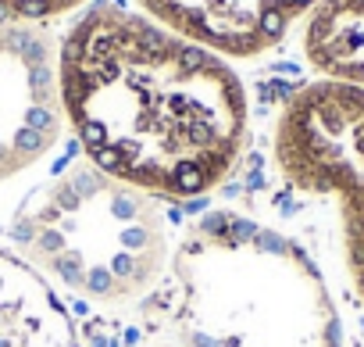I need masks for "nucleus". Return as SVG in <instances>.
<instances>
[{
	"label": "nucleus",
	"mask_w": 364,
	"mask_h": 347,
	"mask_svg": "<svg viewBox=\"0 0 364 347\" xmlns=\"http://www.w3.org/2000/svg\"><path fill=\"white\" fill-rule=\"evenodd\" d=\"M61 104L82 157L157 201L215 194L247 147L236 68L146 15L93 4L58 47Z\"/></svg>",
	"instance_id": "1"
},
{
	"label": "nucleus",
	"mask_w": 364,
	"mask_h": 347,
	"mask_svg": "<svg viewBox=\"0 0 364 347\" xmlns=\"http://www.w3.org/2000/svg\"><path fill=\"white\" fill-rule=\"evenodd\" d=\"M157 297L178 347H343L314 258L232 208H215L175 237Z\"/></svg>",
	"instance_id": "2"
},
{
	"label": "nucleus",
	"mask_w": 364,
	"mask_h": 347,
	"mask_svg": "<svg viewBox=\"0 0 364 347\" xmlns=\"http://www.w3.org/2000/svg\"><path fill=\"white\" fill-rule=\"evenodd\" d=\"M11 237L43 283L86 308L125 315L164 290L178 233L164 201L82 157L26 194Z\"/></svg>",
	"instance_id": "3"
},
{
	"label": "nucleus",
	"mask_w": 364,
	"mask_h": 347,
	"mask_svg": "<svg viewBox=\"0 0 364 347\" xmlns=\"http://www.w3.org/2000/svg\"><path fill=\"white\" fill-rule=\"evenodd\" d=\"M58 43L43 22L0 19V194L26 180L65 136Z\"/></svg>",
	"instance_id": "4"
},
{
	"label": "nucleus",
	"mask_w": 364,
	"mask_h": 347,
	"mask_svg": "<svg viewBox=\"0 0 364 347\" xmlns=\"http://www.w3.org/2000/svg\"><path fill=\"white\" fill-rule=\"evenodd\" d=\"M318 0H139L146 19L218 58H254L275 47Z\"/></svg>",
	"instance_id": "5"
},
{
	"label": "nucleus",
	"mask_w": 364,
	"mask_h": 347,
	"mask_svg": "<svg viewBox=\"0 0 364 347\" xmlns=\"http://www.w3.org/2000/svg\"><path fill=\"white\" fill-rule=\"evenodd\" d=\"M0 347H86L61 294L0 247Z\"/></svg>",
	"instance_id": "6"
},
{
	"label": "nucleus",
	"mask_w": 364,
	"mask_h": 347,
	"mask_svg": "<svg viewBox=\"0 0 364 347\" xmlns=\"http://www.w3.org/2000/svg\"><path fill=\"white\" fill-rule=\"evenodd\" d=\"M86 0H0V11L8 19H26V22H47L58 15L75 11Z\"/></svg>",
	"instance_id": "7"
},
{
	"label": "nucleus",
	"mask_w": 364,
	"mask_h": 347,
	"mask_svg": "<svg viewBox=\"0 0 364 347\" xmlns=\"http://www.w3.org/2000/svg\"><path fill=\"white\" fill-rule=\"evenodd\" d=\"M168 347H178V343H168Z\"/></svg>",
	"instance_id": "8"
}]
</instances>
